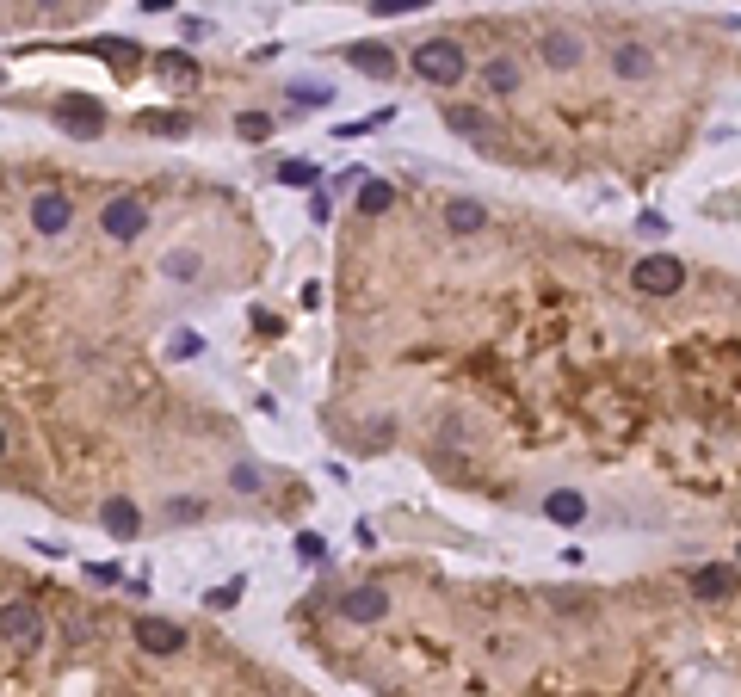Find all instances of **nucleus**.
<instances>
[{
    "label": "nucleus",
    "instance_id": "nucleus-8",
    "mask_svg": "<svg viewBox=\"0 0 741 697\" xmlns=\"http://www.w3.org/2000/svg\"><path fill=\"white\" fill-rule=\"evenodd\" d=\"M334 611L346 623H359V630H371V623L390 617V593H383V586H346V593L334 599Z\"/></svg>",
    "mask_w": 741,
    "mask_h": 697
},
{
    "label": "nucleus",
    "instance_id": "nucleus-24",
    "mask_svg": "<svg viewBox=\"0 0 741 697\" xmlns=\"http://www.w3.org/2000/svg\"><path fill=\"white\" fill-rule=\"evenodd\" d=\"M204 605H210V611H235V605H241V580L217 586V593H204Z\"/></svg>",
    "mask_w": 741,
    "mask_h": 697
},
{
    "label": "nucleus",
    "instance_id": "nucleus-29",
    "mask_svg": "<svg viewBox=\"0 0 741 697\" xmlns=\"http://www.w3.org/2000/svg\"><path fill=\"white\" fill-rule=\"evenodd\" d=\"M198 346H204L198 334H173V346H167V352H173V358H198Z\"/></svg>",
    "mask_w": 741,
    "mask_h": 697
},
{
    "label": "nucleus",
    "instance_id": "nucleus-10",
    "mask_svg": "<svg viewBox=\"0 0 741 697\" xmlns=\"http://www.w3.org/2000/svg\"><path fill=\"white\" fill-rule=\"evenodd\" d=\"M482 93H488V99H519V93H525V62L507 56V50L488 56V62H482Z\"/></svg>",
    "mask_w": 741,
    "mask_h": 697
},
{
    "label": "nucleus",
    "instance_id": "nucleus-26",
    "mask_svg": "<svg viewBox=\"0 0 741 697\" xmlns=\"http://www.w3.org/2000/svg\"><path fill=\"white\" fill-rule=\"evenodd\" d=\"M167 519H180V525H198V519H204V500H167Z\"/></svg>",
    "mask_w": 741,
    "mask_h": 697
},
{
    "label": "nucleus",
    "instance_id": "nucleus-17",
    "mask_svg": "<svg viewBox=\"0 0 741 697\" xmlns=\"http://www.w3.org/2000/svg\"><path fill=\"white\" fill-rule=\"evenodd\" d=\"M396 204V186L390 179H359V216H383Z\"/></svg>",
    "mask_w": 741,
    "mask_h": 697
},
{
    "label": "nucleus",
    "instance_id": "nucleus-27",
    "mask_svg": "<svg viewBox=\"0 0 741 697\" xmlns=\"http://www.w3.org/2000/svg\"><path fill=\"white\" fill-rule=\"evenodd\" d=\"M278 179H285V186H309L315 167H309V161H285V167H278Z\"/></svg>",
    "mask_w": 741,
    "mask_h": 697
},
{
    "label": "nucleus",
    "instance_id": "nucleus-30",
    "mask_svg": "<svg viewBox=\"0 0 741 697\" xmlns=\"http://www.w3.org/2000/svg\"><path fill=\"white\" fill-rule=\"evenodd\" d=\"M328 216H334V198L315 192V198H309V223H328Z\"/></svg>",
    "mask_w": 741,
    "mask_h": 697
},
{
    "label": "nucleus",
    "instance_id": "nucleus-12",
    "mask_svg": "<svg viewBox=\"0 0 741 697\" xmlns=\"http://www.w3.org/2000/svg\"><path fill=\"white\" fill-rule=\"evenodd\" d=\"M439 216H445V235H451V241H476V235L488 229V204H482V198H445Z\"/></svg>",
    "mask_w": 741,
    "mask_h": 697
},
{
    "label": "nucleus",
    "instance_id": "nucleus-32",
    "mask_svg": "<svg viewBox=\"0 0 741 697\" xmlns=\"http://www.w3.org/2000/svg\"><path fill=\"white\" fill-rule=\"evenodd\" d=\"M291 93H297V99H303V105H328V99H334V93H328V87H291Z\"/></svg>",
    "mask_w": 741,
    "mask_h": 697
},
{
    "label": "nucleus",
    "instance_id": "nucleus-15",
    "mask_svg": "<svg viewBox=\"0 0 741 697\" xmlns=\"http://www.w3.org/2000/svg\"><path fill=\"white\" fill-rule=\"evenodd\" d=\"M56 124L68 130V136H99L105 130V112L93 99H68V105H56Z\"/></svg>",
    "mask_w": 741,
    "mask_h": 697
},
{
    "label": "nucleus",
    "instance_id": "nucleus-33",
    "mask_svg": "<svg viewBox=\"0 0 741 697\" xmlns=\"http://www.w3.org/2000/svg\"><path fill=\"white\" fill-rule=\"evenodd\" d=\"M0 457H7V426H0Z\"/></svg>",
    "mask_w": 741,
    "mask_h": 697
},
{
    "label": "nucleus",
    "instance_id": "nucleus-13",
    "mask_svg": "<svg viewBox=\"0 0 741 697\" xmlns=\"http://www.w3.org/2000/svg\"><path fill=\"white\" fill-rule=\"evenodd\" d=\"M346 62H352V68H359V75H371V81H390V75H396V68H402L390 44H352V50H346Z\"/></svg>",
    "mask_w": 741,
    "mask_h": 697
},
{
    "label": "nucleus",
    "instance_id": "nucleus-21",
    "mask_svg": "<svg viewBox=\"0 0 741 697\" xmlns=\"http://www.w3.org/2000/svg\"><path fill=\"white\" fill-rule=\"evenodd\" d=\"M235 136H241V142H266V136H272V118H266V112H241V118H235Z\"/></svg>",
    "mask_w": 741,
    "mask_h": 697
},
{
    "label": "nucleus",
    "instance_id": "nucleus-2",
    "mask_svg": "<svg viewBox=\"0 0 741 697\" xmlns=\"http://www.w3.org/2000/svg\"><path fill=\"white\" fill-rule=\"evenodd\" d=\"M445 124L457 136H470L482 155H513V130L494 118V105H445Z\"/></svg>",
    "mask_w": 741,
    "mask_h": 697
},
{
    "label": "nucleus",
    "instance_id": "nucleus-1",
    "mask_svg": "<svg viewBox=\"0 0 741 697\" xmlns=\"http://www.w3.org/2000/svg\"><path fill=\"white\" fill-rule=\"evenodd\" d=\"M408 75L427 81V87H457V81L470 75V50L457 44V38H427V44L408 50Z\"/></svg>",
    "mask_w": 741,
    "mask_h": 697
},
{
    "label": "nucleus",
    "instance_id": "nucleus-19",
    "mask_svg": "<svg viewBox=\"0 0 741 697\" xmlns=\"http://www.w3.org/2000/svg\"><path fill=\"white\" fill-rule=\"evenodd\" d=\"M93 50H99L105 62H112V68H124V75H130L136 62H143V56H136V44H130V38H124V44H118V38H105V44H93Z\"/></svg>",
    "mask_w": 741,
    "mask_h": 697
},
{
    "label": "nucleus",
    "instance_id": "nucleus-5",
    "mask_svg": "<svg viewBox=\"0 0 741 697\" xmlns=\"http://www.w3.org/2000/svg\"><path fill=\"white\" fill-rule=\"evenodd\" d=\"M0 642H7L13 654H38V648L50 642L44 611L31 605V599H7V605H0Z\"/></svg>",
    "mask_w": 741,
    "mask_h": 697
},
{
    "label": "nucleus",
    "instance_id": "nucleus-25",
    "mask_svg": "<svg viewBox=\"0 0 741 697\" xmlns=\"http://www.w3.org/2000/svg\"><path fill=\"white\" fill-rule=\"evenodd\" d=\"M229 488H235V494H254V488H260V469H254V463H235V469H229Z\"/></svg>",
    "mask_w": 741,
    "mask_h": 697
},
{
    "label": "nucleus",
    "instance_id": "nucleus-18",
    "mask_svg": "<svg viewBox=\"0 0 741 697\" xmlns=\"http://www.w3.org/2000/svg\"><path fill=\"white\" fill-rule=\"evenodd\" d=\"M155 68H161V81H180V87H192V81H198V62H192L186 50H161V62H155Z\"/></svg>",
    "mask_w": 741,
    "mask_h": 697
},
{
    "label": "nucleus",
    "instance_id": "nucleus-23",
    "mask_svg": "<svg viewBox=\"0 0 741 697\" xmlns=\"http://www.w3.org/2000/svg\"><path fill=\"white\" fill-rule=\"evenodd\" d=\"M420 7H433V0H371L377 19H402V13H420Z\"/></svg>",
    "mask_w": 741,
    "mask_h": 697
},
{
    "label": "nucleus",
    "instance_id": "nucleus-31",
    "mask_svg": "<svg viewBox=\"0 0 741 697\" xmlns=\"http://www.w3.org/2000/svg\"><path fill=\"white\" fill-rule=\"evenodd\" d=\"M87 580H99V586H118V580H124V574H118V568H112V562H99V568H87Z\"/></svg>",
    "mask_w": 741,
    "mask_h": 697
},
{
    "label": "nucleus",
    "instance_id": "nucleus-11",
    "mask_svg": "<svg viewBox=\"0 0 741 697\" xmlns=\"http://www.w3.org/2000/svg\"><path fill=\"white\" fill-rule=\"evenodd\" d=\"M31 229L38 235H68L75 229V198L68 192H38L31 198Z\"/></svg>",
    "mask_w": 741,
    "mask_h": 697
},
{
    "label": "nucleus",
    "instance_id": "nucleus-20",
    "mask_svg": "<svg viewBox=\"0 0 741 697\" xmlns=\"http://www.w3.org/2000/svg\"><path fill=\"white\" fill-rule=\"evenodd\" d=\"M143 130H155V136H186V130H192V118H186V112H149V118H143Z\"/></svg>",
    "mask_w": 741,
    "mask_h": 697
},
{
    "label": "nucleus",
    "instance_id": "nucleus-6",
    "mask_svg": "<svg viewBox=\"0 0 741 697\" xmlns=\"http://www.w3.org/2000/svg\"><path fill=\"white\" fill-rule=\"evenodd\" d=\"M99 229L112 235L118 247H130L136 235L149 229V204L136 198V192H118V198H105V210H99Z\"/></svg>",
    "mask_w": 741,
    "mask_h": 697
},
{
    "label": "nucleus",
    "instance_id": "nucleus-3",
    "mask_svg": "<svg viewBox=\"0 0 741 697\" xmlns=\"http://www.w3.org/2000/svg\"><path fill=\"white\" fill-rule=\"evenodd\" d=\"M630 284L649 290V297H680L692 284V266L680 253H637V260H630Z\"/></svg>",
    "mask_w": 741,
    "mask_h": 697
},
{
    "label": "nucleus",
    "instance_id": "nucleus-4",
    "mask_svg": "<svg viewBox=\"0 0 741 697\" xmlns=\"http://www.w3.org/2000/svg\"><path fill=\"white\" fill-rule=\"evenodd\" d=\"M606 75H612L618 87H655V81H661V50L643 44V38H624V44L606 50Z\"/></svg>",
    "mask_w": 741,
    "mask_h": 697
},
{
    "label": "nucleus",
    "instance_id": "nucleus-28",
    "mask_svg": "<svg viewBox=\"0 0 741 697\" xmlns=\"http://www.w3.org/2000/svg\"><path fill=\"white\" fill-rule=\"evenodd\" d=\"M297 556H303V562H322V556H328V543L315 537V531H303V537H297Z\"/></svg>",
    "mask_w": 741,
    "mask_h": 697
},
{
    "label": "nucleus",
    "instance_id": "nucleus-16",
    "mask_svg": "<svg viewBox=\"0 0 741 697\" xmlns=\"http://www.w3.org/2000/svg\"><path fill=\"white\" fill-rule=\"evenodd\" d=\"M544 519L550 525H581L587 519V494L581 488H550L544 494Z\"/></svg>",
    "mask_w": 741,
    "mask_h": 697
},
{
    "label": "nucleus",
    "instance_id": "nucleus-7",
    "mask_svg": "<svg viewBox=\"0 0 741 697\" xmlns=\"http://www.w3.org/2000/svg\"><path fill=\"white\" fill-rule=\"evenodd\" d=\"M538 62L550 68V75H575V68L587 62V44H581V31H562V25H550L544 38H538Z\"/></svg>",
    "mask_w": 741,
    "mask_h": 697
},
{
    "label": "nucleus",
    "instance_id": "nucleus-14",
    "mask_svg": "<svg viewBox=\"0 0 741 697\" xmlns=\"http://www.w3.org/2000/svg\"><path fill=\"white\" fill-rule=\"evenodd\" d=\"M99 525H105V531H112L118 543H130L136 531H143V512H136V500H124V494H112V500H105V506H99Z\"/></svg>",
    "mask_w": 741,
    "mask_h": 697
},
{
    "label": "nucleus",
    "instance_id": "nucleus-9",
    "mask_svg": "<svg viewBox=\"0 0 741 697\" xmlns=\"http://www.w3.org/2000/svg\"><path fill=\"white\" fill-rule=\"evenodd\" d=\"M130 636H136V648L155 654V660H173V654L186 648V630H180V623H167V617H136Z\"/></svg>",
    "mask_w": 741,
    "mask_h": 697
},
{
    "label": "nucleus",
    "instance_id": "nucleus-22",
    "mask_svg": "<svg viewBox=\"0 0 741 697\" xmlns=\"http://www.w3.org/2000/svg\"><path fill=\"white\" fill-rule=\"evenodd\" d=\"M161 272H167V278H198V272H204V260H198L192 247H186V253H167V260H161Z\"/></svg>",
    "mask_w": 741,
    "mask_h": 697
}]
</instances>
